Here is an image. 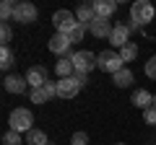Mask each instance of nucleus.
Here are the masks:
<instances>
[{"label": "nucleus", "mask_w": 156, "mask_h": 145, "mask_svg": "<svg viewBox=\"0 0 156 145\" xmlns=\"http://www.w3.org/2000/svg\"><path fill=\"white\" fill-rule=\"evenodd\" d=\"M47 145H57V143H52V140H50V143H47Z\"/></svg>", "instance_id": "nucleus-29"}, {"label": "nucleus", "mask_w": 156, "mask_h": 145, "mask_svg": "<svg viewBox=\"0 0 156 145\" xmlns=\"http://www.w3.org/2000/svg\"><path fill=\"white\" fill-rule=\"evenodd\" d=\"M133 106H138V109H151V106H154V93H148V91L146 88H140V91H133Z\"/></svg>", "instance_id": "nucleus-14"}, {"label": "nucleus", "mask_w": 156, "mask_h": 145, "mask_svg": "<svg viewBox=\"0 0 156 145\" xmlns=\"http://www.w3.org/2000/svg\"><path fill=\"white\" fill-rule=\"evenodd\" d=\"M26 143L29 145H47L50 140H47V135L42 132V130L34 127V130H29V132H26Z\"/></svg>", "instance_id": "nucleus-18"}, {"label": "nucleus", "mask_w": 156, "mask_h": 145, "mask_svg": "<svg viewBox=\"0 0 156 145\" xmlns=\"http://www.w3.org/2000/svg\"><path fill=\"white\" fill-rule=\"evenodd\" d=\"M76 16H73L70 11H55L52 13V26H55L57 34H68L73 26H76Z\"/></svg>", "instance_id": "nucleus-6"}, {"label": "nucleus", "mask_w": 156, "mask_h": 145, "mask_svg": "<svg viewBox=\"0 0 156 145\" xmlns=\"http://www.w3.org/2000/svg\"><path fill=\"white\" fill-rule=\"evenodd\" d=\"M0 39H3V47H8V42L13 39V31H11V23H3V26H0Z\"/></svg>", "instance_id": "nucleus-24"}, {"label": "nucleus", "mask_w": 156, "mask_h": 145, "mask_svg": "<svg viewBox=\"0 0 156 145\" xmlns=\"http://www.w3.org/2000/svg\"><path fill=\"white\" fill-rule=\"evenodd\" d=\"M117 145H122V143H117Z\"/></svg>", "instance_id": "nucleus-31"}, {"label": "nucleus", "mask_w": 156, "mask_h": 145, "mask_svg": "<svg viewBox=\"0 0 156 145\" xmlns=\"http://www.w3.org/2000/svg\"><path fill=\"white\" fill-rule=\"evenodd\" d=\"M96 18V13H94V5L91 3H83V5H78V13H76V21L81 23V26H86L89 29V23Z\"/></svg>", "instance_id": "nucleus-15"}, {"label": "nucleus", "mask_w": 156, "mask_h": 145, "mask_svg": "<svg viewBox=\"0 0 156 145\" xmlns=\"http://www.w3.org/2000/svg\"><path fill=\"white\" fill-rule=\"evenodd\" d=\"M42 91H44V93H47V99H55V96H57V80H47V83H44V88H42Z\"/></svg>", "instance_id": "nucleus-25"}, {"label": "nucleus", "mask_w": 156, "mask_h": 145, "mask_svg": "<svg viewBox=\"0 0 156 145\" xmlns=\"http://www.w3.org/2000/svg\"><path fill=\"white\" fill-rule=\"evenodd\" d=\"M117 52H120V57H122V62H133L135 57H138V44H135V42H128L122 49H117Z\"/></svg>", "instance_id": "nucleus-19"}, {"label": "nucleus", "mask_w": 156, "mask_h": 145, "mask_svg": "<svg viewBox=\"0 0 156 145\" xmlns=\"http://www.w3.org/2000/svg\"><path fill=\"white\" fill-rule=\"evenodd\" d=\"M47 80H50V75H47V67L34 65V67H29V70H26V83H29V88H44Z\"/></svg>", "instance_id": "nucleus-8"}, {"label": "nucleus", "mask_w": 156, "mask_h": 145, "mask_svg": "<svg viewBox=\"0 0 156 145\" xmlns=\"http://www.w3.org/2000/svg\"><path fill=\"white\" fill-rule=\"evenodd\" d=\"M13 62H16V55L11 52V47H3V49H0V67H3V70H11Z\"/></svg>", "instance_id": "nucleus-20"}, {"label": "nucleus", "mask_w": 156, "mask_h": 145, "mask_svg": "<svg viewBox=\"0 0 156 145\" xmlns=\"http://www.w3.org/2000/svg\"><path fill=\"white\" fill-rule=\"evenodd\" d=\"M8 124H11V130H16V132H29V130H34V114L29 112V109H13Z\"/></svg>", "instance_id": "nucleus-4"}, {"label": "nucleus", "mask_w": 156, "mask_h": 145, "mask_svg": "<svg viewBox=\"0 0 156 145\" xmlns=\"http://www.w3.org/2000/svg\"><path fill=\"white\" fill-rule=\"evenodd\" d=\"M83 34H86V26L76 23V26H73L70 31L65 34V36H68V42H70V44H76V42H81V39H83Z\"/></svg>", "instance_id": "nucleus-21"}, {"label": "nucleus", "mask_w": 156, "mask_h": 145, "mask_svg": "<svg viewBox=\"0 0 156 145\" xmlns=\"http://www.w3.org/2000/svg\"><path fill=\"white\" fill-rule=\"evenodd\" d=\"M133 80H135V75H133V70H128V67H122L120 72H115V75H112V83H115L117 88H130V86H133Z\"/></svg>", "instance_id": "nucleus-16"}, {"label": "nucleus", "mask_w": 156, "mask_h": 145, "mask_svg": "<svg viewBox=\"0 0 156 145\" xmlns=\"http://www.w3.org/2000/svg\"><path fill=\"white\" fill-rule=\"evenodd\" d=\"M47 47H50V52H52V55H60V57H73V52H70V42H68V36H65V34H57L55 31V36H52V39H50V44H47Z\"/></svg>", "instance_id": "nucleus-10"}, {"label": "nucleus", "mask_w": 156, "mask_h": 145, "mask_svg": "<svg viewBox=\"0 0 156 145\" xmlns=\"http://www.w3.org/2000/svg\"><path fill=\"white\" fill-rule=\"evenodd\" d=\"M3 86H5V91L8 93H23V91L29 88V83H26V75H5V80H3Z\"/></svg>", "instance_id": "nucleus-12"}, {"label": "nucleus", "mask_w": 156, "mask_h": 145, "mask_svg": "<svg viewBox=\"0 0 156 145\" xmlns=\"http://www.w3.org/2000/svg\"><path fill=\"white\" fill-rule=\"evenodd\" d=\"M89 83L86 80V75H81V72H76V75H70V78H62L57 80V96L60 99H73V96L81 93V88Z\"/></svg>", "instance_id": "nucleus-2"}, {"label": "nucleus", "mask_w": 156, "mask_h": 145, "mask_svg": "<svg viewBox=\"0 0 156 145\" xmlns=\"http://www.w3.org/2000/svg\"><path fill=\"white\" fill-rule=\"evenodd\" d=\"M55 72L60 75V80H62V78H70V75H76L73 60H70V57H60V60L55 62Z\"/></svg>", "instance_id": "nucleus-17"}, {"label": "nucleus", "mask_w": 156, "mask_h": 145, "mask_svg": "<svg viewBox=\"0 0 156 145\" xmlns=\"http://www.w3.org/2000/svg\"><path fill=\"white\" fill-rule=\"evenodd\" d=\"M143 70H146V75H148L151 80H156V55H154V57H151V60L143 65Z\"/></svg>", "instance_id": "nucleus-26"}, {"label": "nucleus", "mask_w": 156, "mask_h": 145, "mask_svg": "<svg viewBox=\"0 0 156 145\" xmlns=\"http://www.w3.org/2000/svg\"><path fill=\"white\" fill-rule=\"evenodd\" d=\"M70 60H73L76 72H81V75H89V72L96 67V60H99V57H96L94 52H89V49H81V52H73Z\"/></svg>", "instance_id": "nucleus-5"}, {"label": "nucleus", "mask_w": 156, "mask_h": 145, "mask_svg": "<svg viewBox=\"0 0 156 145\" xmlns=\"http://www.w3.org/2000/svg\"><path fill=\"white\" fill-rule=\"evenodd\" d=\"M128 42H130V26L128 23H115V29H112V34H109V44L115 47V49H122Z\"/></svg>", "instance_id": "nucleus-9"}, {"label": "nucleus", "mask_w": 156, "mask_h": 145, "mask_svg": "<svg viewBox=\"0 0 156 145\" xmlns=\"http://www.w3.org/2000/svg\"><path fill=\"white\" fill-rule=\"evenodd\" d=\"M29 99H31V104H47V101H50V99H47V93H44V91H42V88H31V93H29Z\"/></svg>", "instance_id": "nucleus-22"}, {"label": "nucleus", "mask_w": 156, "mask_h": 145, "mask_svg": "<svg viewBox=\"0 0 156 145\" xmlns=\"http://www.w3.org/2000/svg\"><path fill=\"white\" fill-rule=\"evenodd\" d=\"M70 145H89V135L86 132H76L70 137Z\"/></svg>", "instance_id": "nucleus-27"}, {"label": "nucleus", "mask_w": 156, "mask_h": 145, "mask_svg": "<svg viewBox=\"0 0 156 145\" xmlns=\"http://www.w3.org/2000/svg\"><path fill=\"white\" fill-rule=\"evenodd\" d=\"M154 106H156V93H154Z\"/></svg>", "instance_id": "nucleus-30"}, {"label": "nucleus", "mask_w": 156, "mask_h": 145, "mask_svg": "<svg viewBox=\"0 0 156 145\" xmlns=\"http://www.w3.org/2000/svg\"><path fill=\"white\" fill-rule=\"evenodd\" d=\"M37 16H39V11L34 3H16V13H13L16 23H31V21H37Z\"/></svg>", "instance_id": "nucleus-7"}, {"label": "nucleus", "mask_w": 156, "mask_h": 145, "mask_svg": "<svg viewBox=\"0 0 156 145\" xmlns=\"http://www.w3.org/2000/svg\"><path fill=\"white\" fill-rule=\"evenodd\" d=\"M143 122L146 124H156V106H151V109L143 112Z\"/></svg>", "instance_id": "nucleus-28"}, {"label": "nucleus", "mask_w": 156, "mask_h": 145, "mask_svg": "<svg viewBox=\"0 0 156 145\" xmlns=\"http://www.w3.org/2000/svg\"><path fill=\"white\" fill-rule=\"evenodd\" d=\"M91 5H94V13L99 18H112V16H115V11H117V3H115V0H94Z\"/></svg>", "instance_id": "nucleus-13"}, {"label": "nucleus", "mask_w": 156, "mask_h": 145, "mask_svg": "<svg viewBox=\"0 0 156 145\" xmlns=\"http://www.w3.org/2000/svg\"><path fill=\"white\" fill-rule=\"evenodd\" d=\"M3 145H21V132H16V130H8V132L3 135Z\"/></svg>", "instance_id": "nucleus-23"}, {"label": "nucleus", "mask_w": 156, "mask_h": 145, "mask_svg": "<svg viewBox=\"0 0 156 145\" xmlns=\"http://www.w3.org/2000/svg\"><path fill=\"white\" fill-rule=\"evenodd\" d=\"M96 67H99L101 72H120L125 67V62H122V57H120V52H115V49H104V52H99V60H96Z\"/></svg>", "instance_id": "nucleus-3"}, {"label": "nucleus", "mask_w": 156, "mask_h": 145, "mask_svg": "<svg viewBox=\"0 0 156 145\" xmlns=\"http://www.w3.org/2000/svg\"><path fill=\"white\" fill-rule=\"evenodd\" d=\"M154 3H148V0H135L133 5H130V31H140L143 26H148L151 21H154Z\"/></svg>", "instance_id": "nucleus-1"}, {"label": "nucleus", "mask_w": 156, "mask_h": 145, "mask_svg": "<svg viewBox=\"0 0 156 145\" xmlns=\"http://www.w3.org/2000/svg\"><path fill=\"white\" fill-rule=\"evenodd\" d=\"M112 29H115V23H112L109 18H99V16H96L94 21L89 23V31L94 34L96 39H109V34H112Z\"/></svg>", "instance_id": "nucleus-11"}]
</instances>
